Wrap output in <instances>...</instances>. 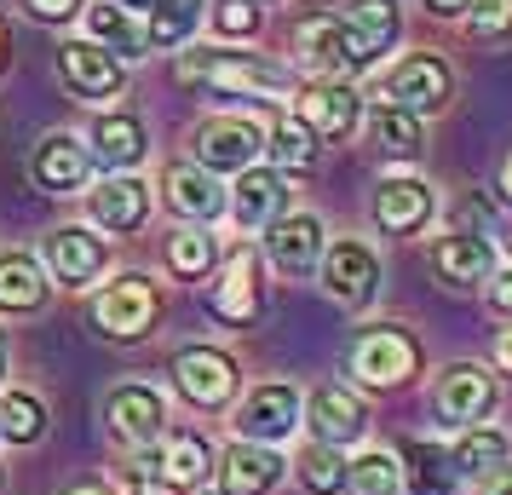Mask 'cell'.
I'll list each match as a JSON object with an SVG mask.
<instances>
[{"label":"cell","instance_id":"6da1fadb","mask_svg":"<svg viewBox=\"0 0 512 495\" xmlns=\"http://www.w3.org/2000/svg\"><path fill=\"white\" fill-rule=\"evenodd\" d=\"M179 81H208L219 93H254V98H288V70L265 64L254 52H190L179 58Z\"/></svg>","mask_w":512,"mask_h":495},{"label":"cell","instance_id":"7a4b0ae2","mask_svg":"<svg viewBox=\"0 0 512 495\" xmlns=\"http://www.w3.org/2000/svg\"><path fill=\"white\" fill-rule=\"evenodd\" d=\"M294 47H300V58L311 64V70H323V81H340V75L369 70L374 64L369 52L357 47V35H351L334 12H311V18L294 29Z\"/></svg>","mask_w":512,"mask_h":495},{"label":"cell","instance_id":"3957f363","mask_svg":"<svg viewBox=\"0 0 512 495\" xmlns=\"http://www.w3.org/2000/svg\"><path fill=\"white\" fill-rule=\"evenodd\" d=\"M231 426H236V438H248V444H282V438L300 432V392L288 380H265V386H254L242 398Z\"/></svg>","mask_w":512,"mask_h":495},{"label":"cell","instance_id":"277c9868","mask_svg":"<svg viewBox=\"0 0 512 495\" xmlns=\"http://www.w3.org/2000/svg\"><path fill=\"white\" fill-rule=\"evenodd\" d=\"M265 150V133H259L248 116H208L196 127V162L202 173H248Z\"/></svg>","mask_w":512,"mask_h":495},{"label":"cell","instance_id":"5b68a950","mask_svg":"<svg viewBox=\"0 0 512 495\" xmlns=\"http://www.w3.org/2000/svg\"><path fill=\"white\" fill-rule=\"evenodd\" d=\"M300 426H311L317 444L346 449V444H357V438L369 432V415H363L357 392H346V386H317V392L300 403Z\"/></svg>","mask_w":512,"mask_h":495},{"label":"cell","instance_id":"8992f818","mask_svg":"<svg viewBox=\"0 0 512 495\" xmlns=\"http://www.w3.org/2000/svg\"><path fill=\"white\" fill-rule=\"evenodd\" d=\"M104 421L116 432L121 444H156L167 432V403L156 386H144V380H127L116 386L110 398H104Z\"/></svg>","mask_w":512,"mask_h":495},{"label":"cell","instance_id":"52a82bcc","mask_svg":"<svg viewBox=\"0 0 512 495\" xmlns=\"http://www.w3.org/2000/svg\"><path fill=\"white\" fill-rule=\"evenodd\" d=\"M386 104L409 110V116H420V110H426V116L443 110V104H449V64L432 58V52H409V58L386 75Z\"/></svg>","mask_w":512,"mask_h":495},{"label":"cell","instance_id":"ba28073f","mask_svg":"<svg viewBox=\"0 0 512 495\" xmlns=\"http://www.w3.org/2000/svg\"><path fill=\"white\" fill-rule=\"evenodd\" d=\"M173 380L196 409H219V403L236 392V363L219 346H185L173 357Z\"/></svg>","mask_w":512,"mask_h":495},{"label":"cell","instance_id":"9c48e42d","mask_svg":"<svg viewBox=\"0 0 512 495\" xmlns=\"http://www.w3.org/2000/svg\"><path fill=\"white\" fill-rule=\"evenodd\" d=\"M282 461L271 444H248V438H236L225 455H213V478H219V490L225 495H265V490H277V478H282Z\"/></svg>","mask_w":512,"mask_h":495},{"label":"cell","instance_id":"30bf717a","mask_svg":"<svg viewBox=\"0 0 512 495\" xmlns=\"http://www.w3.org/2000/svg\"><path fill=\"white\" fill-rule=\"evenodd\" d=\"M323 288L340 300V306H363L374 288H380V260H374L369 242L340 236V242L323 254Z\"/></svg>","mask_w":512,"mask_h":495},{"label":"cell","instance_id":"8fae6325","mask_svg":"<svg viewBox=\"0 0 512 495\" xmlns=\"http://www.w3.org/2000/svg\"><path fill=\"white\" fill-rule=\"evenodd\" d=\"M41 260H47V271L58 277L64 288H87L104 271V236L81 231V225H64V231H52L47 242H41Z\"/></svg>","mask_w":512,"mask_h":495},{"label":"cell","instance_id":"7c38bea8","mask_svg":"<svg viewBox=\"0 0 512 495\" xmlns=\"http://www.w3.org/2000/svg\"><path fill=\"white\" fill-rule=\"evenodd\" d=\"M495 409V380L478 363H449L438 375V415L449 426H478Z\"/></svg>","mask_w":512,"mask_h":495},{"label":"cell","instance_id":"4fadbf2b","mask_svg":"<svg viewBox=\"0 0 512 495\" xmlns=\"http://www.w3.org/2000/svg\"><path fill=\"white\" fill-rule=\"evenodd\" d=\"M150 317H156V294H150L144 277H121V283H110L93 300V323L104 334H116V340L144 334V329H150Z\"/></svg>","mask_w":512,"mask_h":495},{"label":"cell","instance_id":"5bb4252c","mask_svg":"<svg viewBox=\"0 0 512 495\" xmlns=\"http://www.w3.org/2000/svg\"><path fill=\"white\" fill-rule=\"evenodd\" d=\"M415 340L403 329H374L357 340V352H351V369L369 380V386H397V380L415 375Z\"/></svg>","mask_w":512,"mask_h":495},{"label":"cell","instance_id":"9a60e30c","mask_svg":"<svg viewBox=\"0 0 512 495\" xmlns=\"http://www.w3.org/2000/svg\"><path fill=\"white\" fill-rule=\"evenodd\" d=\"M265 254H271V265H277L282 277H305L311 265L323 260V219L317 213H288V219H277L271 236H265Z\"/></svg>","mask_w":512,"mask_h":495},{"label":"cell","instance_id":"2e32d148","mask_svg":"<svg viewBox=\"0 0 512 495\" xmlns=\"http://www.w3.org/2000/svg\"><path fill=\"white\" fill-rule=\"evenodd\" d=\"M432 271H438L449 288L489 283V277H495V248H489V236L449 231V236H438V242H432Z\"/></svg>","mask_w":512,"mask_h":495},{"label":"cell","instance_id":"e0dca14e","mask_svg":"<svg viewBox=\"0 0 512 495\" xmlns=\"http://www.w3.org/2000/svg\"><path fill=\"white\" fill-rule=\"evenodd\" d=\"M35 185L52 190V196H70V190L87 185V173H93V156H87V144L75 139V133H47V139L35 144Z\"/></svg>","mask_w":512,"mask_h":495},{"label":"cell","instance_id":"ac0fdd59","mask_svg":"<svg viewBox=\"0 0 512 495\" xmlns=\"http://www.w3.org/2000/svg\"><path fill=\"white\" fill-rule=\"evenodd\" d=\"M150 467H156L167 490H202L213 478V449L202 432H167L162 449L150 455Z\"/></svg>","mask_w":512,"mask_h":495},{"label":"cell","instance_id":"d6986e66","mask_svg":"<svg viewBox=\"0 0 512 495\" xmlns=\"http://www.w3.org/2000/svg\"><path fill=\"white\" fill-rule=\"evenodd\" d=\"M300 127L311 139H351V127H357V93H351L346 81H317V87H305L300 98Z\"/></svg>","mask_w":512,"mask_h":495},{"label":"cell","instance_id":"ffe728a7","mask_svg":"<svg viewBox=\"0 0 512 495\" xmlns=\"http://www.w3.org/2000/svg\"><path fill=\"white\" fill-rule=\"evenodd\" d=\"M432 185L426 179H386L380 185V196H374V219H380V231L392 236H409L426 225V213H432Z\"/></svg>","mask_w":512,"mask_h":495},{"label":"cell","instance_id":"44dd1931","mask_svg":"<svg viewBox=\"0 0 512 495\" xmlns=\"http://www.w3.org/2000/svg\"><path fill=\"white\" fill-rule=\"evenodd\" d=\"M213 311L225 317V323H248L259 311V260L254 248H236L225 271H219V283H213Z\"/></svg>","mask_w":512,"mask_h":495},{"label":"cell","instance_id":"7402d4cb","mask_svg":"<svg viewBox=\"0 0 512 495\" xmlns=\"http://www.w3.org/2000/svg\"><path fill=\"white\" fill-rule=\"evenodd\" d=\"M162 190H167V208L179 213V219H196V225H208L213 213L225 208V196H219V185H213V173H202V167H190V162L167 167Z\"/></svg>","mask_w":512,"mask_h":495},{"label":"cell","instance_id":"603a6c76","mask_svg":"<svg viewBox=\"0 0 512 495\" xmlns=\"http://www.w3.org/2000/svg\"><path fill=\"white\" fill-rule=\"evenodd\" d=\"M288 202V190H282V173L277 167H248L242 179H236V196H231V213L242 231H259V225H271L277 208Z\"/></svg>","mask_w":512,"mask_h":495},{"label":"cell","instance_id":"cb8c5ba5","mask_svg":"<svg viewBox=\"0 0 512 495\" xmlns=\"http://www.w3.org/2000/svg\"><path fill=\"white\" fill-rule=\"evenodd\" d=\"M93 225H104V231H133L144 213H150V185H139V179H104V185L93 190Z\"/></svg>","mask_w":512,"mask_h":495},{"label":"cell","instance_id":"d4e9b609","mask_svg":"<svg viewBox=\"0 0 512 495\" xmlns=\"http://www.w3.org/2000/svg\"><path fill=\"white\" fill-rule=\"evenodd\" d=\"M64 75H70V87L81 98L121 93V64L104 47H93V41H70V47H64Z\"/></svg>","mask_w":512,"mask_h":495},{"label":"cell","instance_id":"484cf974","mask_svg":"<svg viewBox=\"0 0 512 495\" xmlns=\"http://www.w3.org/2000/svg\"><path fill=\"white\" fill-rule=\"evenodd\" d=\"M98 167H133L144 156V121L116 110V116H98L93 127V150H87Z\"/></svg>","mask_w":512,"mask_h":495},{"label":"cell","instance_id":"4316f807","mask_svg":"<svg viewBox=\"0 0 512 495\" xmlns=\"http://www.w3.org/2000/svg\"><path fill=\"white\" fill-rule=\"evenodd\" d=\"M507 461H512V444H507V432H495V426H466L461 444L449 449L455 478H484V472L507 467Z\"/></svg>","mask_w":512,"mask_h":495},{"label":"cell","instance_id":"83f0119b","mask_svg":"<svg viewBox=\"0 0 512 495\" xmlns=\"http://www.w3.org/2000/svg\"><path fill=\"white\" fill-rule=\"evenodd\" d=\"M47 306V271L29 254H0V311H41Z\"/></svg>","mask_w":512,"mask_h":495},{"label":"cell","instance_id":"f1b7e54d","mask_svg":"<svg viewBox=\"0 0 512 495\" xmlns=\"http://www.w3.org/2000/svg\"><path fill=\"white\" fill-rule=\"evenodd\" d=\"M340 24L357 35V47L369 52V58H380L397 41V0H351Z\"/></svg>","mask_w":512,"mask_h":495},{"label":"cell","instance_id":"f546056e","mask_svg":"<svg viewBox=\"0 0 512 495\" xmlns=\"http://www.w3.org/2000/svg\"><path fill=\"white\" fill-rule=\"evenodd\" d=\"M397 472H403L409 495H449L455 490V467H449V455L438 444H409L403 461H397Z\"/></svg>","mask_w":512,"mask_h":495},{"label":"cell","instance_id":"4dcf8cb0","mask_svg":"<svg viewBox=\"0 0 512 495\" xmlns=\"http://www.w3.org/2000/svg\"><path fill=\"white\" fill-rule=\"evenodd\" d=\"M87 29H93V47H104L110 58H139L144 52V29L121 12V6H87Z\"/></svg>","mask_w":512,"mask_h":495},{"label":"cell","instance_id":"1f68e13d","mask_svg":"<svg viewBox=\"0 0 512 495\" xmlns=\"http://www.w3.org/2000/svg\"><path fill=\"white\" fill-rule=\"evenodd\" d=\"M369 133L374 144L386 150V156H420V144H426V127H420V116H409V110H397V104H374L369 116Z\"/></svg>","mask_w":512,"mask_h":495},{"label":"cell","instance_id":"d6a6232c","mask_svg":"<svg viewBox=\"0 0 512 495\" xmlns=\"http://www.w3.org/2000/svg\"><path fill=\"white\" fill-rule=\"evenodd\" d=\"M346 495H403V472H397V455L386 449H363L346 467Z\"/></svg>","mask_w":512,"mask_h":495},{"label":"cell","instance_id":"836d02e7","mask_svg":"<svg viewBox=\"0 0 512 495\" xmlns=\"http://www.w3.org/2000/svg\"><path fill=\"white\" fill-rule=\"evenodd\" d=\"M202 6L208 0H156L150 6V29H144V47H179L190 29H196Z\"/></svg>","mask_w":512,"mask_h":495},{"label":"cell","instance_id":"e575fe53","mask_svg":"<svg viewBox=\"0 0 512 495\" xmlns=\"http://www.w3.org/2000/svg\"><path fill=\"white\" fill-rule=\"evenodd\" d=\"M47 432V409L35 392H6L0 398V438H12V444H35Z\"/></svg>","mask_w":512,"mask_h":495},{"label":"cell","instance_id":"d590c367","mask_svg":"<svg viewBox=\"0 0 512 495\" xmlns=\"http://www.w3.org/2000/svg\"><path fill=\"white\" fill-rule=\"evenodd\" d=\"M213 254H219V248H213V236L202 231V225H196V231H179L167 242V265H173L179 277H190V283L213 271Z\"/></svg>","mask_w":512,"mask_h":495},{"label":"cell","instance_id":"8d00e7d4","mask_svg":"<svg viewBox=\"0 0 512 495\" xmlns=\"http://www.w3.org/2000/svg\"><path fill=\"white\" fill-rule=\"evenodd\" d=\"M300 484L311 495H334L340 484H346V461H340V449H328V444H311L300 455Z\"/></svg>","mask_w":512,"mask_h":495},{"label":"cell","instance_id":"74e56055","mask_svg":"<svg viewBox=\"0 0 512 495\" xmlns=\"http://www.w3.org/2000/svg\"><path fill=\"white\" fill-rule=\"evenodd\" d=\"M265 150H271L282 167H311L317 162V144H311V133H305L300 121H277V133H271Z\"/></svg>","mask_w":512,"mask_h":495},{"label":"cell","instance_id":"f35d334b","mask_svg":"<svg viewBox=\"0 0 512 495\" xmlns=\"http://www.w3.org/2000/svg\"><path fill=\"white\" fill-rule=\"evenodd\" d=\"M213 29H219V35H254L259 6L254 0H213Z\"/></svg>","mask_w":512,"mask_h":495},{"label":"cell","instance_id":"ab89813d","mask_svg":"<svg viewBox=\"0 0 512 495\" xmlns=\"http://www.w3.org/2000/svg\"><path fill=\"white\" fill-rule=\"evenodd\" d=\"M512 29V0H472V35L478 41H495Z\"/></svg>","mask_w":512,"mask_h":495},{"label":"cell","instance_id":"60d3db41","mask_svg":"<svg viewBox=\"0 0 512 495\" xmlns=\"http://www.w3.org/2000/svg\"><path fill=\"white\" fill-rule=\"evenodd\" d=\"M121 495H173V490L156 478L150 461H139V467H127V478H121Z\"/></svg>","mask_w":512,"mask_h":495},{"label":"cell","instance_id":"b9f144b4","mask_svg":"<svg viewBox=\"0 0 512 495\" xmlns=\"http://www.w3.org/2000/svg\"><path fill=\"white\" fill-rule=\"evenodd\" d=\"M489 300H495V311H507L512 317V271L507 277H489Z\"/></svg>","mask_w":512,"mask_h":495},{"label":"cell","instance_id":"7bdbcfd3","mask_svg":"<svg viewBox=\"0 0 512 495\" xmlns=\"http://www.w3.org/2000/svg\"><path fill=\"white\" fill-rule=\"evenodd\" d=\"M495 363L512 375V329H501V340H495Z\"/></svg>","mask_w":512,"mask_h":495},{"label":"cell","instance_id":"ee69618b","mask_svg":"<svg viewBox=\"0 0 512 495\" xmlns=\"http://www.w3.org/2000/svg\"><path fill=\"white\" fill-rule=\"evenodd\" d=\"M426 6H432V12H443V18H455V12H466V6H472V0H426Z\"/></svg>","mask_w":512,"mask_h":495},{"label":"cell","instance_id":"f6af8a7d","mask_svg":"<svg viewBox=\"0 0 512 495\" xmlns=\"http://www.w3.org/2000/svg\"><path fill=\"white\" fill-rule=\"evenodd\" d=\"M6 369H12V346H6V329H0V380H6Z\"/></svg>","mask_w":512,"mask_h":495},{"label":"cell","instance_id":"bcb514c9","mask_svg":"<svg viewBox=\"0 0 512 495\" xmlns=\"http://www.w3.org/2000/svg\"><path fill=\"white\" fill-rule=\"evenodd\" d=\"M489 495H512V472H501V478L489 484Z\"/></svg>","mask_w":512,"mask_h":495},{"label":"cell","instance_id":"7dc6e473","mask_svg":"<svg viewBox=\"0 0 512 495\" xmlns=\"http://www.w3.org/2000/svg\"><path fill=\"white\" fill-rule=\"evenodd\" d=\"M121 12H150V6H156V0H116Z\"/></svg>","mask_w":512,"mask_h":495},{"label":"cell","instance_id":"c3c4849f","mask_svg":"<svg viewBox=\"0 0 512 495\" xmlns=\"http://www.w3.org/2000/svg\"><path fill=\"white\" fill-rule=\"evenodd\" d=\"M501 190H507V202H512V156H507V167H501Z\"/></svg>","mask_w":512,"mask_h":495},{"label":"cell","instance_id":"681fc988","mask_svg":"<svg viewBox=\"0 0 512 495\" xmlns=\"http://www.w3.org/2000/svg\"><path fill=\"white\" fill-rule=\"evenodd\" d=\"M0 64H6V24H0Z\"/></svg>","mask_w":512,"mask_h":495},{"label":"cell","instance_id":"f907efd6","mask_svg":"<svg viewBox=\"0 0 512 495\" xmlns=\"http://www.w3.org/2000/svg\"><path fill=\"white\" fill-rule=\"evenodd\" d=\"M75 495H104V490H75Z\"/></svg>","mask_w":512,"mask_h":495},{"label":"cell","instance_id":"816d5d0a","mask_svg":"<svg viewBox=\"0 0 512 495\" xmlns=\"http://www.w3.org/2000/svg\"><path fill=\"white\" fill-rule=\"evenodd\" d=\"M0 484H6V472H0Z\"/></svg>","mask_w":512,"mask_h":495}]
</instances>
